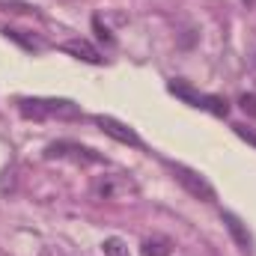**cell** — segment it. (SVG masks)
Here are the masks:
<instances>
[{"label": "cell", "mask_w": 256, "mask_h": 256, "mask_svg": "<svg viewBox=\"0 0 256 256\" xmlns=\"http://www.w3.org/2000/svg\"><path fill=\"white\" fill-rule=\"evenodd\" d=\"M21 116L27 120H48V116H78L80 110L72 102H57V98H21L18 102Z\"/></svg>", "instance_id": "6da1fadb"}, {"label": "cell", "mask_w": 256, "mask_h": 256, "mask_svg": "<svg viewBox=\"0 0 256 256\" xmlns=\"http://www.w3.org/2000/svg\"><path fill=\"white\" fill-rule=\"evenodd\" d=\"M173 176H176V179H179V185H182L188 194H194L196 200H206V202H212V200H214V188H212L200 173H194V170H188V167L176 164V167H173Z\"/></svg>", "instance_id": "7a4b0ae2"}, {"label": "cell", "mask_w": 256, "mask_h": 256, "mask_svg": "<svg viewBox=\"0 0 256 256\" xmlns=\"http://www.w3.org/2000/svg\"><path fill=\"white\" fill-rule=\"evenodd\" d=\"M96 126L102 128L108 137L120 140V143L140 146V137H137V131H134V128H128V126H122V122H120V120H114V116H96Z\"/></svg>", "instance_id": "3957f363"}, {"label": "cell", "mask_w": 256, "mask_h": 256, "mask_svg": "<svg viewBox=\"0 0 256 256\" xmlns=\"http://www.w3.org/2000/svg\"><path fill=\"white\" fill-rule=\"evenodd\" d=\"M48 158H72V161H80V164L102 161L98 155H92L90 149H84V146H74V143H54V146L48 149Z\"/></svg>", "instance_id": "277c9868"}, {"label": "cell", "mask_w": 256, "mask_h": 256, "mask_svg": "<svg viewBox=\"0 0 256 256\" xmlns=\"http://www.w3.org/2000/svg\"><path fill=\"white\" fill-rule=\"evenodd\" d=\"M224 224H226V230H230L232 242L238 244V250H242V254H250V232L244 230V224H242L232 212H224Z\"/></svg>", "instance_id": "5b68a950"}, {"label": "cell", "mask_w": 256, "mask_h": 256, "mask_svg": "<svg viewBox=\"0 0 256 256\" xmlns=\"http://www.w3.org/2000/svg\"><path fill=\"white\" fill-rule=\"evenodd\" d=\"M63 51L66 54H72V57H78V60H84V63H102V54L86 42V39H72V42H63Z\"/></svg>", "instance_id": "8992f818"}, {"label": "cell", "mask_w": 256, "mask_h": 256, "mask_svg": "<svg viewBox=\"0 0 256 256\" xmlns=\"http://www.w3.org/2000/svg\"><path fill=\"white\" fill-rule=\"evenodd\" d=\"M170 250H173V244L167 238H146L143 248H140L143 256H170Z\"/></svg>", "instance_id": "52a82bcc"}, {"label": "cell", "mask_w": 256, "mask_h": 256, "mask_svg": "<svg viewBox=\"0 0 256 256\" xmlns=\"http://www.w3.org/2000/svg\"><path fill=\"white\" fill-rule=\"evenodd\" d=\"M200 108H208L212 114H218V116H226L230 114V104L224 102V98H218V96H202V104Z\"/></svg>", "instance_id": "ba28073f"}, {"label": "cell", "mask_w": 256, "mask_h": 256, "mask_svg": "<svg viewBox=\"0 0 256 256\" xmlns=\"http://www.w3.org/2000/svg\"><path fill=\"white\" fill-rule=\"evenodd\" d=\"M102 248H104V256H131L122 238H108V242H104Z\"/></svg>", "instance_id": "9c48e42d"}, {"label": "cell", "mask_w": 256, "mask_h": 256, "mask_svg": "<svg viewBox=\"0 0 256 256\" xmlns=\"http://www.w3.org/2000/svg\"><path fill=\"white\" fill-rule=\"evenodd\" d=\"M6 36L18 39V42H21L24 48H30V51H39V48H42V42H39V39H30V36H24L21 30H9V27H6Z\"/></svg>", "instance_id": "30bf717a"}, {"label": "cell", "mask_w": 256, "mask_h": 256, "mask_svg": "<svg viewBox=\"0 0 256 256\" xmlns=\"http://www.w3.org/2000/svg\"><path fill=\"white\" fill-rule=\"evenodd\" d=\"M238 104H242V110H244L248 116H256V96H254V92L242 96V98H238Z\"/></svg>", "instance_id": "8fae6325"}, {"label": "cell", "mask_w": 256, "mask_h": 256, "mask_svg": "<svg viewBox=\"0 0 256 256\" xmlns=\"http://www.w3.org/2000/svg\"><path fill=\"white\" fill-rule=\"evenodd\" d=\"M236 134H238V137H244L248 143H254V146H256V134L250 131V128H242V126H238V128H236Z\"/></svg>", "instance_id": "7c38bea8"}, {"label": "cell", "mask_w": 256, "mask_h": 256, "mask_svg": "<svg viewBox=\"0 0 256 256\" xmlns=\"http://www.w3.org/2000/svg\"><path fill=\"white\" fill-rule=\"evenodd\" d=\"M92 24H96V30H98V39H104V42H114V36H110V33L104 30V27H102V21H98V18H96Z\"/></svg>", "instance_id": "4fadbf2b"}, {"label": "cell", "mask_w": 256, "mask_h": 256, "mask_svg": "<svg viewBox=\"0 0 256 256\" xmlns=\"http://www.w3.org/2000/svg\"><path fill=\"white\" fill-rule=\"evenodd\" d=\"M250 3H254V0H250Z\"/></svg>", "instance_id": "5bb4252c"}]
</instances>
